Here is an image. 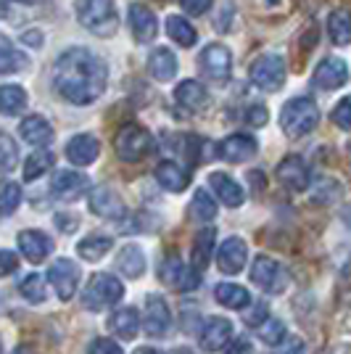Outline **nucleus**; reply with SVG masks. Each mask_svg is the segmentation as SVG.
<instances>
[{
    "mask_svg": "<svg viewBox=\"0 0 351 354\" xmlns=\"http://www.w3.org/2000/svg\"><path fill=\"white\" fill-rule=\"evenodd\" d=\"M172 354H191V352H188V349H175Z\"/></svg>",
    "mask_w": 351,
    "mask_h": 354,
    "instance_id": "nucleus-56",
    "label": "nucleus"
},
{
    "mask_svg": "<svg viewBox=\"0 0 351 354\" xmlns=\"http://www.w3.org/2000/svg\"><path fill=\"white\" fill-rule=\"evenodd\" d=\"M53 85L64 101L90 106L108 85V66L88 48H69L53 64Z\"/></svg>",
    "mask_w": 351,
    "mask_h": 354,
    "instance_id": "nucleus-1",
    "label": "nucleus"
},
{
    "mask_svg": "<svg viewBox=\"0 0 351 354\" xmlns=\"http://www.w3.org/2000/svg\"><path fill=\"white\" fill-rule=\"evenodd\" d=\"M233 16H235V6L233 3H222L220 6V16H217V30L220 32H230V27H233Z\"/></svg>",
    "mask_w": 351,
    "mask_h": 354,
    "instance_id": "nucleus-47",
    "label": "nucleus"
},
{
    "mask_svg": "<svg viewBox=\"0 0 351 354\" xmlns=\"http://www.w3.org/2000/svg\"><path fill=\"white\" fill-rule=\"evenodd\" d=\"M19 249L30 262H43L45 257L53 251V241L45 236L43 230H21L19 233Z\"/></svg>",
    "mask_w": 351,
    "mask_h": 354,
    "instance_id": "nucleus-23",
    "label": "nucleus"
},
{
    "mask_svg": "<svg viewBox=\"0 0 351 354\" xmlns=\"http://www.w3.org/2000/svg\"><path fill=\"white\" fill-rule=\"evenodd\" d=\"M214 238H217V230L214 227H204L196 233V241H193V249H191V265L204 272L206 265L211 262V249H214Z\"/></svg>",
    "mask_w": 351,
    "mask_h": 354,
    "instance_id": "nucleus-28",
    "label": "nucleus"
},
{
    "mask_svg": "<svg viewBox=\"0 0 351 354\" xmlns=\"http://www.w3.org/2000/svg\"><path fill=\"white\" fill-rule=\"evenodd\" d=\"M124 294V286L117 275L111 272H95L85 286V294H82V307L90 312H103L106 307L117 304Z\"/></svg>",
    "mask_w": 351,
    "mask_h": 354,
    "instance_id": "nucleus-5",
    "label": "nucleus"
},
{
    "mask_svg": "<svg viewBox=\"0 0 351 354\" xmlns=\"http://www.w3.org/2000/svg\"><path fill=\"white\" fill-rule=\"evenodd\" d=\"M209 185H211L214 196L220 198L225 207H230V209L243 207L246 193L240 188V183H235L230 175H225V172H211V175H209Z\"/></svg>",
    "mask_w": 351,
    "mask_h": 354,
    "instance_id": "nucleus-19",
    "label": "nucleus"
},
{
    "mask_svg": "<svg viewBox=\"0 0 351 354\" xmlns=\"http://www.w3.org/2000/svg\"><path fill=\"white\" fill-rule=\"evenodd\" d=\"M117 267L122 275H127L130 281H135V278H140V275L146 272V254H143L140 246L127 243V246L117 254Z\"/></svg>",
    "mask_w": 351,
    "mask_h": 354,
    "instance_id": "nucleus-27",
    "label": "nucleus"
},
{
    "mask_svg": "<svg viewBox=\"0 0 351 354\" xmlns=\"http://www.w3.org/2000/svg\"><path fill=\"white\" fill-rule=\"evenodd\" d=\"M349 82V66L338 56H328L314 69V85L322 90H338Z\"/></svg>",
    "mask_w": 351,
    "mask_h": 354,
    "instance_id": "nucleus-15",
    "label": "nucleus"
},
{
    "mask_svg": "<svg viewBox=\"0 0 351 354\" xmlns=\"http://www.w3.org/2000/svg\"><path fill=\"white\" fill-rule=\"evenodd\" d=\"M101 153V143L93 135H74L66 146V159L77 167H90Z\"/></svg>",
    "mask_w": 351,
    "mask_h": 354,
    "instance_id": "nucleus-22",
    "label": "nucleus"
},
{
    "mask_svg": "<svg viewBox=\"0 0 351 354\" xmlns=\"http://www.w3.org/2000/svg\"><path fill=\"white\" fill-rule=\"evenodd\" d=\"M180 3H182V8L191 16H201L211 8V0H180Z\"/></svg>",
    "mask_w": 351,
    "mask_h": 354,
    "instance_id": "nucleus-49",
    "label": "nucleus"
},
{
    "mask_svg": "<svg viewBox=\"0 0 351 354\" xmlns=\"http://www.w3.org/2000/svg\"><path fill=\"white\" fill-rule=\"evenodd\" d=\"M175 98L177 104L182 106V109H188V111H193V114H201V111H206L211 106V95H209V90L198 80L180 82L175 90Z\"/></svg>",
    "mask_w": 351,
    "mask_h": 354,
    "instance_id": "nucleus-18",
    "label": "nucleus"
},
{
    "mask_svg": "<svg viewBox=\"0 0 351 354\" xmlns=\"http://www.w3.org/2000/svg\"><path fill=\"white\" fill-rule=\"evenodd\" d=\"M172 325V312L169 304L164 301V296L148 294L146 296V333L153 339H164L169 333Z\"/></svg>",
    "mask_w": 351,
    "mask_h": 354,
    "instance_id": "nucleus-13",
    "label": "nucleus"
},
{
    "mask_svg": "<svg viewBox=\"0 0 351 354\" xmlns=\"http://www.w3.org/2000/svg\"><path fill=\"white\" fill-rule=\"evenodd\" d=\"M214 299L227 310H246L251 304V296L243 286L238 283H217L214 286Z\"/></svg>",
    "mask_w": 351,
    "mask_h": 354,
    "instance_id": "nucleus-29",
    "label": "nucleus"
},
{
    "mask_svg": "<svg viewBox=\"0 0 351 354\" xmlns=\"http://www.w3.org/2000/svg\"><path fill=\"white\" fill-rule=\"evenodd\" d=\"M114 241L108 236H88L77 243V254L85 259V262H101L103 257L111 251Z\"/></svg>",
    "mask_w": 351,
    "mask_h": 354,
    "instance_id": "nucleus-33",
    "label": "nucleus"
},
{
    "mask_svg": "<svg viewBox=\"0 0 351 354\" xmlns=\"http://www.w3.org/2000/svg\"><path fill=\"white\" fill-rule=\"evenodd\" d=\"M349 291H351V265L343 270V296L349 294Z\"/></svg>",
    "mask_w": 351,
    "mask_h": 354,
    "instance_id": "nucleus-53",
    "label": "nucleus"
},
{
    "mask_svg": "<svg viewBox=\"0 0 351 354\" xmlns=\"http://www.w3.org/2000/svg\"><path fill=\"white\" fill-rule=\"evenodd\" d=\"M56 225L64 233H74L77 230V217L74 214H56Z\"/></svg>",
    "mask_w": 351,
    "mask_h": 354,
    "instance_id": "nucleus-51",
    "label": "nucleus"
},
{
    "mask_svg": "<svg viewBox=\"0 0 351 354\" xmlns=\"http://www.w3.org/2000/svg\"><path fill=\"white\" fill-rule=\"evenodd\" d=\"M249 262V246L240 236H230L225 243L220 246V254H217V265L225 275H238Z\"/></svg>",
    "mask_w": 351,
    "mask_h": 354,
    "instance_id": "nucleus-14",
    "label": "nucleus"
},
{
    "mask_svg": "<svg viewBox=\"0 0 351 354\" xmlns=\"http://www.w3.org/2000/svg\"><path fill=\"white\" fill-rule=\"evenodd\" d=\"M317 122H320V109L307 95L291 98L280 111V127L288 138H304L317 127Z\"/></svg>",
    "mask_w": 351,
    "mask_h": 354,
    "instance_id": "nucleus-3",
    "label": "nucleus"
},
{
    "mask_svg": "<svg viewBox=\"0 0 351 354\" xmlns=\"http://www.w3.org/2000/svg\"><path fill=\"white\" fill-rule=\"evenodd\" d=\"M88 354H122V349H119L117 341H111V339H106V336H101V339L90 341Z\"/></svg>",
    "mask_w": 351,
    "mask_h": 354,
    "instance_id": "nucleus-45",
    "label": "nucleus"
},
{
    "mask_svg": "<svg viewBox=\"0 0 351 354\" xmlns=\"http://www.w3.org/2000/svg\"><path fill=\"white\" fill-rule=\"evenodd\" d=\"M285 59L280 53H264L251 66V82L267 93H275L285 85Z\"/></svg>",
    "mask_w": 351,
    "mask_h": 354,
    "instance_id": "nucleus-7",
    "label": "nucleus"
},
{
    "mask_svg": "<svg viewBox=\"0 0 351 354\" xmlns=\"http://www.w3.org/2000/svg\"><path fill=\"white\" fill-rule=\"evenodd\" d=\"M233 323L227 317H209L201 325V349L204 352H222L233 344Z\"/></svg>",
    "mask_w": 351,
    "mask_h": 354,
    "instance_id": "nucleus-11",
    "label": "nucleus"
},
{
    "mask_svg": "<svg viewBox=\"0 0 351 354\" xmlns=\"http://www.w3.org/2000/svg\"><path fill=\"white\" fill-rule=\"evenodd\" d=\"M19 3H40V0H19Z\"/></svg>",
    "mask_w": 351,
    "mask_h": 354,
    "instance_id": "nucleus-57",
    "label": "nucleus"
},
{
    "mask_svg": "<svg viewBox=\"0 0 351 354\" xmlns=\"http://www.w3.org/2000/svg\"><path fill=\"white\" fill-rule=\"evenodd\" d=\"M135 354H164V352H159V349H148V346H143V349H137Z\"/></svg>",
    "mask_w": 351,
    "mask_h": 354,
    "instance_id": "nucleus-55",
    "label": "nucleus"
},
{
    "mask_svg": "<svg viewBox=\"0 0 351 354\" xmlns=\"http://www.w3.org/2000/svg\"><path fill=\"white\" fill-rule=\"evenodd\" d=\"M16 270V257L11 251H0V272L3 275H11Z\"/></svg>",
    "mask_w": 351,
    "mask_h": 354,
    "instance_id": "nucleus-50",
    "label": "nucleus"
},
{
    "mask_svg": "<svg viewBox=\"0 0 351 354\" xmlns=\"http://www.w3.org/2000/svg\"><path fill=\"white\" fill-rule=\"evenodd\" d=\"M225 354H254V346H251V341L238 339V341H233V344L227 346V352H225Z\"/></svg>",
    "mask_w": 351,
    "mask_h": 354,
    "instance_id": "nucleus-52",
    "label": "nucleus"
},
{
    "mask_svg": "<svg viewBox=\"0 0 351 354\" xmlns=\"http://www.w3.org/2000/svg\"><path fill=\"white\" fill-rule=\"evenodd\" d=\"M53 153L48 151V148H37L35 153L27 156V162H24V180H37V177H43L50 167H53Z\"/></svg>",
    "mask_w": 351,
    "mask_h": 354,
    "instance_id": "nucleus-37",
    "label": "nucleus"
},
{
    "mask_svg": "<svg viewBox=\"0 0 351 354\" xmlns=\"http://www.w3.org/2000/svg\"><path fill=\"white\" fill-rule=\"evenodd\" d=\"M246 325H254V328H262L267 320H269V312H267V304L264 301H256L246 315H243Z\"/></svg>",
    "mask_w": 351,
    "mask_h": 354,
    "instance_id": "nucleus-44",
    "label": "nucleus"
},
{
    "mask_svg": "<svg viewBox=\"0 0 351 354\" xmlns=\"http://www.w3.org/2000/svg\"><path fill=\"white\" fill-rule=\"evenodd\" d=\"M148 74H151L156 82H169V80H175L177 56L169 48H156V50L148 56Z\"/></svg>",
    "mask_w": 351,
    "mask_h": 354,
    "instance_id": "nucleus-24",
    "label": "nucleus"
},
{
    "mask_svg": "<svg viewBox=\"0 0 351 354\" xmlns=\"http://www.w3.org/2000/svg\"><path fill=\"white\" fill-rule=\"evenodd\" d=\"M19 133H21V140L24 143H30V146H50V140H53V127H50V122L40 114H32V117L21 119V124H19Z\"/></svg>",
    "mask_w": 351,
    "mask_h": 354,
    "instance_id": "nucleus-21",
    "label": "nucleus"
},
{
    "mask_svg": "<svg viewBox=\"0 0 351 354\" xmlns=\"http://www.w3.org/2000/svg\"><path fill=\"white\" fill-rule=\"evenodd\" d=\"M167 35L182 48H191V45L198 43V32L193 30V24L182 16H169L167 19Z\"/></svg>",
    "mask_w": 351,
    "mask_h": 354,
    "instance_id": "nucleus-35",
    "label": "nucleus"
},
{
    "mask_svg": "<svg viewBox=\"0 0 351 354\" xmlns=\"http://www.w3.org/2000/svg\"><path fill=\"white\" fill-rule=\"evenodd\" d=\"M16 162H19V151H16V143L11 140V135H0V167L3 172H14Z\"/></svg>",
    "mask_w": 351,
    "mask_h": 354,
    "instance_id": "nucleus-41",
    "label": "nucleus"
},
{
    "mask_svg": "<svg viewBox=\"0 0 351 354\" xmlns=\"http://www.w3.org/2000/svg\"><path fill=\"white\" fill-rule=\"evenodd\" d=\"M275 354H307V344L298 339V336H288V339L278 346Z\"/></svg>",
    "mask_w": 351,
    "mask_h": 354,
    "instance_id": "nucleus-48",
    "label": "nucleus"
},
{
    "mask_svg": "<svg viewBox=\"0 0 351 354\" xmlns=\"http://www.w3.org/2000/svg\"><path fill=\"white\" fill-rule=\"evenodd\" d=\"M30 104V95L21 85H3L0 88V111L3 117H16Z\"/></svg>",
    "mask_w": 351,
    "mask_h": 354,
    "instance_id": "nucleus-31",
    "label": "nucleus"
},
{
    "mask_svg": "<svg viewBox=\"0 0 351 354\" xmlns=\"http://www.w3.org/2000/svg\"><path fill=\"white\" fill-rule=\"evenodd\" d=\"M256 148H259L256 138H251V135H230L220 143V156L230 164H240L251 159L256 153Z\"/></svg>",
    "mask_w": 351,
    "mask_h": 354,
    "instance_id": "nucleus-20",
    "label": "nucleus"
},
{
    "mask_svg": "<svg viewBox=\"0 0 351 354\" xmlns=\"http://www.w3.org/2000/svg\"><path fill=\"white\" fill-rule=\"evenodd\" d=\"M21 69H30V59L16 50L8 37H0V74H16Z\"/></svg>",
    "mask_w": 351,
    "mask_h": 354,
    "instance_id": "nucleus-32",
    "label": "nucleus"
},
{
    "mask_svg": "<svg viewBox=\"0 0 351 354\" xmlns=\"http://www.w3.org/2000/svg\"><path fill=\"white\" fill-rule=\"evenodd\" d=\"M246 122L254 124V127H264L267 122H269V114H267V106L262 104H251L246 109Z\"/></svg>",
    "mask_w": 351,
    "mask_h": 354,
    "instance_id": "nucleus-46",
    "label": "nucleus"
},
{
    "mask_svg": "<svg viewBox=\"0 0 351 354\" xmlns=\"http://www.w3.org/2000/svg\"><path fill=\"white\" fill-rule=\"evenodd\" d=\"M256 336H259L267 346H280L283 341L288 339V336H285V323L278 320V317H269L262 328H256Z\"/></svg>",
    "mask_w": 351,
    "mask_h": 354,
    "instance_id": "nucleus-39",
    "label": "nucleus"
},
{
    "mask_svg": "<svg viewBox=\"0 0 351 354\" xmlns=\"http://www.w3.org/2000/svg\"><path fill=\"white\" fill-rule=\"evenodd\" d=\"M188 270L191 267L182 262V257L177 254V251H172V254H167L164 257V262H161V283H167V286H172V288H177V291H182L185 288V281H188Z\"/></svg>",
    "mask_w": 351,
    "mask_h": 354,
    "instance_id": "nucleus-25",
    "label": "nucleus"
},
{
    "mask_svg": "<svg viewBox=\"0 0 351 354\" xmlns=\"http://www.w3.org/2000/svg\"><path fill=\"white\" fill-rule=\"evenodd\" d=\"M349 162H351V146H349Z\"/></svg>",
    "mask_w": 351,
    "mask_h": 354,
    "instance_id": "nucleus-58",
    "label": "nucleus"
},
{
    "mask_svg": "<svg viewBox=\"0 0 351 354\" xmlns=\"http://www.w3.org/2000/svg\"><path fill=\"white\" fill-rule=\"evenodd\" d=\"M191 214L201 222H211L217 217V204L206 191H196L191 201Z\"/></svg>",
    "mask_w": 351,
    "mask_h": 354,
    "instance_id": "nucleus-38",
    "label": "nucleus"
},
{
    "mask_svg": "<svg viewBox=\"0 0 351 354\" xmlns=\"http://www.w3.org/2000/svg\"><path fill=\"white\" fill-rule=\"evenodd\" d=\"M341 196H343V185H341L338 180H333V177H320L317 185L312 188V201H314V204H322V207L336 204Z\"/></svg>",
    "mask_w": 351,
    "mask_h": 354,
    "instance_id": "nucleus-36",
    "label": "nucleus"
},
{
    "mask_svg": "<svg viewBox=\"0 0 351 354\" xmlns=\"http://www.w3.org/2000/svg\"><path fill=\"white\" fill-rule=\"evenodd\" d=\"M328 32H330V40L336 45L351 43V14L346 8H336L328 16Z\"/></svg>",
    "mask_w": 351,
    "mask_h": 354,
    "instance_id": "nucleus-34",
    "label": "nucleus"
},
{
    "mask_svg": "<svg viewBox=\"0 0 351 354\" xmlns=\"http://www.w3.org/2000/svg\"><path fill=\"white\" fill-rule=\"evenodd\" d=\"M88 188H90V180L85 175H79V172H74V169H61V172H56L53 180H50L53 196H59L64 201L79 198Z\"/></svg>",
    "mask_w": 351,
    "mask_h": 354,
    "instance_id": "nucleus-17",
    "label": "nucleus"
},
{
    "mask_svg": "<svg viewBox=\"0 0 351 354\" xmlns=\"http://www.w3.org/2000/svg\"><path fill=\"white\" fill-rule=\"evenodd\" d=\"M21 296L27 299V301H32V304H40V301H45V283L40 275H27L24 281H21Z\"/></svg>",
    "mask_w": 351,
    "mask_h": 354,
    "instance_id": "nucleus-40",
    "label": "nucleus"
},
{
    "mask_svg": "<svg viewBox=\"0 0 351 354\" xmlns=\"http://www.w3.org/2000/svg\"><path fill=\"white\" fill-rule=\"evenodd\" d=\"M19 204H21V188H19L16 183H6V185H3V196H0V209H3V214L11 217Z\"/></svg>",
    "mask_w": 351,
    "mask_h": 354,
    "instance_id": "nucleus-42",
    "label": "nucleus"
},
{
    "mask_svg": "<svg viewBox=\"0 0 351 354\" xmlns=\"http://www.w3.org/2000/svg\"><path fill=\"white\" fill-rule=\"evenodd\" d=\"M90 212L93 214H98L103 220H124L127 217V207H124V201L119 198V193L114 188H108V185H98V188H93L90 191Z\"/></svg>",
    "mask_w": 351,
    "mask_h": 354,
    "instance_id": "nucleus-9",
    "label": "nucleus"
},
{
    "mask_svg": "<svg viewBox=\"0 0 351 354\" xmlns=\"http://www.w3.org/2000/svg\"><path fill=\"white\" fill-rule=\"evenodd\" d=\"M278 180L293 193H301L307 191L309 185H312V172H309L307 162L301 159V156H285L283 162L278 164Z\"/></svg>",
    "mask_w": 351,
    "mask_h": 354,
    "instance_id": "nucleus-12",
    "label": "nucleus"
},
{
    "mask_svg": "<svg viewBox=\"0 0 351 354\" xmlns=\"http://www.w3.org/2000/svg\"><path fill=\"white\" fill-rule=\"evenodd\" d=\"M198 66H201V72H204L211 82H227V77L233 72V56H230V50H227L225 45L211 43L201 50Z\"/></svg>",
    "mask_w": 351,
    "mask_h": 354,
    "instance_id": "nucleus-8",
    "label": "nucleus"
},
{
    "mask_svg": "<svg viewBox=\"0 0 351 354\" xmlns=\"http://www.w3.org/2000/svg\"><path fill=\"white\" fill-rule=\"evenodd\" d=\"M249 275H251V283L259 286L267 294H283V291L288 288V272H285V267L280 265V262H275L272 257L259 254V257L254 259V265H251Z\"/></svg>",
    "mask_w": 351,
    "mask_h": 354,
    "instance_id": "nucleus-6",
    "label": "nucleus"
},
{
    "mask_svg": "<svg viewBox=\"0 0 351 354\" xmlns=\"http://www.w3.org/2000/svg\"><path fill=\"white\" fill-rule=\"evenodd\" d=\"M130 30H132V37L137 40V43H151L156 35H159V21H156V14L143 6V3H132L130 6Z\"/></svg>",
    "mask_w": 351,
    "mask_h": 354,
    "instance_id": "nucleus-16",
    "label": "nucleus"
},
{
    "mask_svg": "<svg viewBox=\"0 0 351 354\" xmlns=\"http://www.w3.org/2000/svg\"><path fill=\"white\" fill-rule=\"evenodd\" d=\"M156 180H159L161 188L169 193H182L188 188V183H191L188 172L175 162H161L156 167Z\"/></svg>",
    "mask_w": 351,
    "mask_h": 354,
    "instance_id": "nucleus-26",
    "label": "nucleus"
},
{
    "mask_svg": "<svg viewBox=\"0 0 351 354\" xmlns=\"http://www.w3.org/2000/svg\"><path fill=\"white\" fill-rule=\"evenodd\" d=\"M341 220H343V225L351 230V204H346V207L341 209Z\"/></svg>",
    "mask_w": 351,
    "mask_h": 354,
    "instance_id": "nucleus-54",
    "label": "nucleus"
},
{
    "mask_svg": "<svg viewBox=\"0 0 351 354\" xmlns=\"http://www.w3.org/2000/svg\"><path fill=\"white\" fill-rule=\"evenodd\" d=\"M111 330L117 333L119 339L124 341H132L137 336V330H140V315L135 307H122L111 315Z\"/></svg>",
    "mask_w": 351,
    "mask_h": 354,
    "instance_id": "nucleus-30",
    "label": "nucleus"
},
{
    "mask_svg": "<svg viewBox=\"0 0 351 354\" xmlns=\"http://www.w3.org/2000/svg\"><path fill=\"white\" fill-rule=\"evenodd\" d=\"M114 151H117V156L122 162H127V164L143 162L148 153L153 151V135L148 133L143 124L130 122V124H124L117 133V138H114Z\"/></svg>",
    "mask_w": 351,
    "mask_h": 354,
    "instance_id": "nucleus-4",
    "label": "nucleus"
},
{
    "mask_svg": "<svg viewBox=\"0 0 351 354\" xmlns=\"http://www.w3.org/2000/svg\"><path fill=\"white\" fill-rule=\"evenodd\" d=\"M333 122H336L341 130H351V95L341 98L333 106Z\"/></svg>",
    "mask_w": 351,
    "mask_h": 354,
    "instance_id": "nucleus-43",
    "label": "nucleus"
},
{
    "mask_svg": "<svg viewBox=\"0 0 351 354\" xmlns=\"http://www.w3.org/2000/svg\"><path fill=\"white\" fill-rule=\"evenodd\" d=\"M48 281L56 288L61 301H69L79 286V267L74 265L72 259H56L48 270Z\"/></svg>",
    "mask_w": 351,
    "mask_h": 354,
    "instance_id": "nucleus-10",
    "label": "nucleus"
},
{
    "mask_svg": "<svg viewBox=\"0 0 351 354\" xmlns=\"http://www.w3.org/2000/svg\"><path fill=\"white\" fill-rule=\"evenodd\" d=\"M77 19L85 30L98 37H111L119 30V14L114 0H79Z\"/></svg>",
    "mask_w": 351,
    "mask_h": 354,
    "instance_id": "nucleus-2",
    "label": "nucleus"
}]
</instances>
